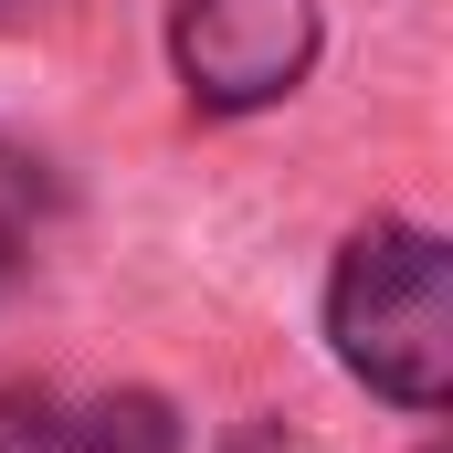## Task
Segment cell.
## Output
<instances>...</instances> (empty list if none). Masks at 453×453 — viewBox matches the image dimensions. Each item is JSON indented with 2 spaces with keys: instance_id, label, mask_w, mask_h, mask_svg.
Segmentation results:
<instances>
[{
  "instance_id": "cell-2",
  "label": "cell",
  "mask_w": 453,
  "mask_h": 453,
  "mask_svg": "<svg viewBox=\"0 0 453 453\" xmlns=\"http://www.w3.org/2000/svg\"><path fill=\"white\" fill-rule=\"evenodd\" d=\"M169 64L201 116L285 106L317 64V0H169Z\"/></svg>"
},
{
  "instance_id": "cell-4",
  "label": "cell",
  "mask_w": 453,
  "mask_h": 453,
  "mask_svg": "<svg viewBox=\"0 0 453 453\" xmlns=\"http://www.w3.org/2000/svg\"><path fill=\"white\" fill-rule=\"evenodd\" d=\"M222 453H317V443H306V433H285V422H242Z\"/></svg>"
},
{
  "instance_id": "cell-1",
  "label": "cell",
  "mask_w": 453,
  "mask_h": 453,
  "mask_svg": "<svg viewBox=\"0 0 453 453\" xmlns=\"http://www.w3.org/2000/svg\"><path fill=\"white\" fill-rule=\"evenodd\" d=\"M327 338L380 401L443 411L453 401V264H443V242L411 222L348 232L338 274H327Z\"/></svg>"
},
{
  "instance_id": "cell-3",
  "label": "cell",
  "mask_w": 453,
  "mask_h": 453,
  "mask_svg": "<svg viewBox=\"0 0 453 453\" xmlns=\"http://www.w3.org/2000/svg\"><path fill=\"white\" fill-rule=\"evenodd\" d=\"M32 222H42V158L0 148V285L21 274V253H32Z\"/></svg>"
}]
</instances>
